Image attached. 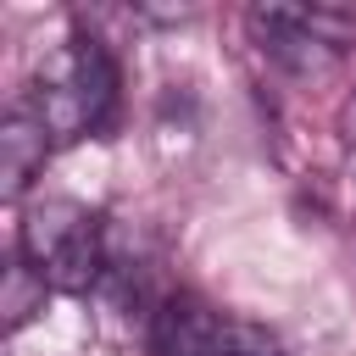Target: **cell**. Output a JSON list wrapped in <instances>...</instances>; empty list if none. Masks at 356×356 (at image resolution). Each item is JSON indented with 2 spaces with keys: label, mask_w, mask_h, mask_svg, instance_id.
I'll use <instances>...</instances> for the list:
<instances>
[{
  "label": "cell",
  "mask_w": 356,
  "mask_h": 356,
  "mask_svg": "<svg viewBox=\"0 0 356 356\" xmlns=\"http://www.w3.org/2000/svg\"><path fill=\"white\" fill-rule=\"evenodd\" d=\"M111 100H117V67L100 50V39H67L61 50H50L39 61L33 111L56 145H72V139L106 128Z\"/></svg>",
  "instance_id": "6da1fadb"
},
{
  "label": "cell",
  "mask_w": 356,
  "mask_h": 356,
  "mask_svg": "<svg viewBox=\"0 0 356 356\" xmlns=\"http://www.w3.org/2000/svg\"><path fill=\"white\" fill-rule=\"evenodd\" d=\"M22 256L44 273L50 289H67V295H83L106 273L100 222L83 206H72V200H44V206L28 211V222H22Z\"/></svg>",
  "instance_id": "7a4b0ae2"
},
{
  "label": "cell",
  "mask_w": 356,
  "mask_h": 356,
  "mask_svg": "<svg viewBox=\"0 0 356 356\" xmlns=\"http://www.w3.org/2000/svg\"><path fill=\"white\" fill-rule=\"evenodd\" d=\"M250 28L261 33L273 61H284L295 72H317L356 33V11L350 6H256Z\"/></svg>",
  "instance_id": "3957f363"
},
{
  "label": "cell",
  "mask_w": 356,
  "mask_h": 356,
  "mask_svg": "<svg viewBox=\"0 0 356 356\" xmlns=\"http://www.w3.org/2000/svg\"><path fill=\"white\" fill-rule=\"evenodd\" d=\"M222 312H211L195 295H167L150 317V350L156 356H217L222 345Z\"/></svg>",
  "instance_id": "277c9868"
},
{
  "label": "cell",
  "mask_w": 356,
  "mask_h": 356,
  "mask_svg": "<svg viewBox=\"0 0 356 356\" xmlns=\"http://www.w3.org/2000/svg\"><path fill=\"white\" fill-rule=\"evenodd\" d=\"M50 128L39 122L33 106H11L6 122H0V195L6 200H22V189L33 184V172L44 167V150H50Z\"/></svg>",
  "instance_id": "5b68a950"
},
{
  "label": "cell",
  "mask_w": 356,
  "mask_h": 356,
  "mask_svg": "<svg viewBox=\"0 0 356 356\" xmlns=\"http://www.w3.org/2000/svg\"><path fill=\"white\" fill-rule=\"evenodd\" d=\"M39 306H44V273H39L28 256H11V267H6V295H0L6 328H22Z\"/></svg>",
  "instance_id": "8992f818"
},
{
  "label": "cell",
  "mask_w": 356,
  "mask_h": 356,
  "mask_svg": "<svg viewBox=\"0 0 356 356\" xmlns=\"http://www.w3.org/2000/svg\"><path fill=\"white\" fill-rule=\"evenodd\" d=\"M217 356H284V345H278L267 328L228 317V323H222V345H217Z\"/></svg>",
  "instance_id": "52a82bcc"
},
{
  "label": "cell",
  "mask_w": 356,
  "mask_h": 356,
  "mask_svg": "<svg viewBox=\"0 0 356 356\" xmlns=\"http://www.w3.org/2000/svg\"><path fill=\"white\" fill-rule=\"evenodd\" d=\"M350 122H356V106H350Z\"/></svg>",
  "instance_id": "ba28073f"
}]
</instances>
